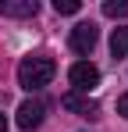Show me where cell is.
Instances as JSON below:
<instances>
[{
  "instance_id": "3",
  "label": "cell",
  "mask_w": 128,
  "mask_h": 132,
  "mask_svg": "<svg viewBox=\"0 0 128 132\" xmlns=\"http://www.w3.org/2000/svg\"><path fill=\"white\" fill-rule=\"evenodd\" d=\"M68 79H71V93H89V89L100 86V68L89 64V61H78V64H71V71H68Z\"/></svg>"
},
{
  "instance_id": "2",
  "label": "cell",
  "mask_w": 128,
  "mask_h": 132,
  "mask_svg": "<svg viewBox=\"0 0 128 132\" xmlns=\"http://www.w3.org/2000/svg\"><path fill=\"white\" fill-rule=\"evenodd\" d=\"M96 39H100V29H96V22H78L75 29H71V36H68V43H71V50L75 54H93V46H96Z\"/></svg>"
},
{
  "instance_id": "11",
  "label": "cell",
  "mask_w": 128,
  "mask_h": 132,
  "mask_svg": "<svg viewBox=\"0 0 128 132\" xmlns=\"http://www.w3.org/2000/svg\"><path fill=\"white\" fill-rule=\"evenodd\" d=\"M4 129H7V118H4V111H0V132H4Z\"/></svg>"
},
{
  "instance_id": "1",
  "label": "cell",
  "mask_w": 128,
  "mask_h": 132,
  "mask_svg": "<svg viewBox=\"0 0 128 132\" xmlns=\"http://www.w3.org/2000/svg\"><path fill=\"white\" fill-rule=\"evenodd\" d=\"M53 75H57V61H53L50 54H29V57L18 64V86L32 93V89L50 86Z\"/></svg>"
},
{
  "instance_id": "8",
  "label": "cell",
  "mask_w": 128,
  "mask_h": 132,
  "mask_svg": "<svg viewBox=\"0 0 128 132\" xmlns=\"http://www.w3.org/2000/svg\"><path fill=\"white\" fill-rule=\"evenodd\" d=\"M103 14H107V18H125V14H128V0H107Z\"/></svg>"
},
{
  "instance_id": "4",
  "label": "cell",
  "mask_w": 128,
  "mask_h": 132,
  "mask_svg": "<svg viewBox=\"0 0 128 132\" xmlns=\"http://www.w3.org/2000/svg\"><path fill=\"white\" fill-rule=\"evenodd\" d=\"M61 107L71 111V114H78V118H89V121L100 118V104L89 100V96H82V93H64V96H61Z\"/></svg>"
},
{
  "instance_id": "10",
  "label": "cell",
  "mask_w": 128,
  "mask_h": 132,
  "mask_svg": "<svg viewBox=\"0 0 128 132\" xmlns=\"http://www.w3.org/2000/svg\"><path fill=\"white\" fill-rule=\"evenodd\" d=\"M117 114H121V118H128V93H121V96H117Z\"/></svg>"
},
{
  "instance_id": "5",
  "label": "cell",
  "mask_w": 128,
  "mask_h": 132,
  "mask_svg": "<svg viewBox=\"0 0 128 132\" xmlns=\"http://www.w3.org/2000/svg\"><path fill=\"white\" fill-rule=\"evenodd\" d=\"M43 114H46V104H43V100H25L18 107V118H14V121H18V129H39Z\"/></svg>"
},
{
  "instance_id": "7",
  "label": "cell",
  "mask_w": 128,
  "mask_h": 132,
  "mask_svg": "<svg viewBox=\"0 0 128 132\" xmlns=\"http://www.w3.org/2000/svg\"><path fill=\"white\" fill-rule=\"evenodd\" d=\"M110 54H114V57H128V29H114V36H110Z\"/></svg>"
},
{
  "instance_id": "6",
  "label": "cell",
  "mask_w": 128,
  "mask_h": 132,
  "mask_svg": "<svg viewBox=\"0 0 128 132\" xmlns=\"http://www.w3.org/2000/svg\"><path fill=\"white\" fill-rule=\"evenodd\" d=\"M0 14H7V18H36L39 4L36 0H0Z\"/></svg>"
},
{
  "instance_id": "9",
  "label": "cell",
  "mask_w": 128,
  "mask_h": 132,
  "mask_svg": "<svg viewBox=\"0 0 128 132\" xmlns=\"http://www.w3.org/2000/svg\"><path fill=\"white\" fill-rule=\"evenodd\" d=\"M53 11H57V14H78L82 4H78V0H53Z\"/></svg>"
}]
</instances>
